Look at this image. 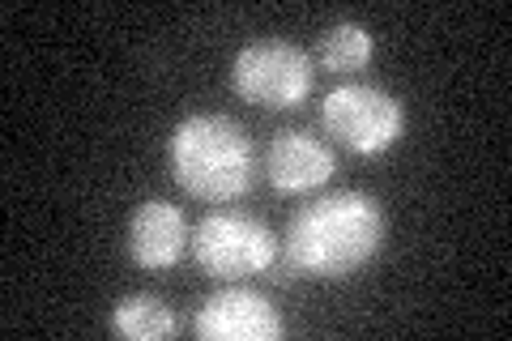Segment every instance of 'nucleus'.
Returning <instances> with one entry per match:
<instances>
[{
	"label": "nucleus",
	"instance_id": "obj_1",
	"mask_svg": "<svg viewBox=\"0 0 512 341\" xmlns=\"http://www.w3.org/2000/svg\"><path fill=\"white\" fill-rule=\"evenodd\" d=\"M384 243V214L367 192H329L286 226V265L303 278L342 282Z\"/></svg>",
	"mask_w": 512,
	"mask_h": 341
},
{
	"label": "nucleus",
	"instance_id": "obj_2",
	"mask_svg": "<svg viewBox=\"0 0 512 341\" xmlns=\"http://www.w3.org/2000/svg\"><path fill=\"white\" fill-rule=\"evenodd\" d=\"M252 141L248 128L218 111H197L171 133V175L188 197L227 205L252 188Z\"/></svg>",
	"mask_w": 512,
	"mask_h": 341
},
{
	"label": "nucleus",
	"instance_id": "obj_3",
	"mask_svg": "<svg viewBox=\"0 0 512 341\" xmlns=\"http://www.w3.org/2000/svg\"><path fill=\"white\" fill-rule=\"evenodd\" d=\"M312 56L286 39L248 43L231 64L235 94L265 111H291L312 94Z\"/></svg>",
	"mask_w": 512,
	"mask_h": 341
},
{
	"label": "nucleus",
	"instance_id": "obj_4",
	"mask_svg": "<svg viewBox=\"0 0 512 341\" xmlns=\"http://www.w3.org/2000/svg\"><path fill=\"white\" fill-rule=\"evenodd\" d=\"M278 256V243L269 235L265 222H256L252 214H210L197 222L192 231V261H197L210 278L239 282L252 273H265Z\"/></svg>",
	"mask_w": 512,
	"mask_h": 341
},
{
	"label": "nucleus",
	"instance_id": "obj_5",
	"mask_svg": "<svg viewBox=\"0 0 512 341\" xmlns=\"http://www.w3.org/2000/svg\"><path fill=\"white\" fill-rule=\"evenodd\" d=\"M320 124L346 150L380 154L402 137L406 116H402V103L376 86H338L320 103Z\"/></svg>",
	"mask_w": 512,
	"mask_h": 341
},
{
	"label": "nucleus",
	"instance_id": "obj_6",
	"mask_svg": "<svg viewBox=\"0 0 512 341\" xmlns=\"http://www.w3.org/2000/svg\"><path fill=\"white\" fill-rule=\"evenodd\" d=\"M192 333L201 341H278L282 316L265 295L231 286L201 303L197 320H192Z\"/></svg>",
	"mask_w": 512,
	"mask_h": 341
},
{
	"label": "nucleus",
	"instance_id": "obj_7",
	"mask_svg": "<svg viewBox=\"0 0 512 341\" xmlns=\"http://www.w3.org/2000/svg\"><path fill=\"white\" fill-rule=\"evenodd\" d=\"M338 171V158L320 137L312 133H291L282 128L274 133L265 150V175L278 192H312V188H325Z\"/></svg>",
	"mask_w": 512,
	"mask_h": 341
},
{
	"label": "nucleus",
	"instance_id": "obj_8",
	"mask_svg": "<svg viewBox=\"0 0 512 341\" xmlns=\"http://www.w3.org/2000/svg\"><path fill=\"white\" fill-rule=\"evenodd\" d=\"M188 248V218L171 201H141L128 218V252L141 269H171Z\"/></svg>",
	"mask_w": 512,
	"mask_h": 341
},
{
	"label": "nucleus",
	"instance_id": "obj_9",
	"mask_svg": "<svg viewBox=\"0 0 512 341\" xmlns=\"http://www.w3.org/2000/svg\"><path fill=\"white\" fill-rule=\"evenodd\" d=\"M111 329L128 341H163L175 333V312L158 295H128L111 312Z\"/></svg>",
	"mask_w": 512,
	"mask_h": 341
},
{
	"label": "nucleus",
	"instance_id": "obj_10",
	"mask_svg": "<svg viewBox=\"0 0 512 341\" xmlns=\"http://www.w3.org/2000/svg\"><path fill=\"white\" fill-rule=\"evenodd\" d=\"M316 60L329 73H355L372 60V35L359 22H338L316 39Z\"/></svg>",
	"mask_w": 512,
	"mask_h": 341
}]
</instances>
